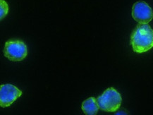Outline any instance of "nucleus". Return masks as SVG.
<instances>
[{"label":"nucleus","instance_id":"nucleus-1","mask_svg":"<svg viewBox=\"0 0 153 115\" xmlns=\"http://www.w3.org/2000/svg\"><path fill=\"white\" fill-rule=\"evenodd\" d=\"M131 45L136 53L149 51L153 47V29L148 23H139L131 33Z\"/></svg>","mask_w":153,"mask_h":115},{"label":"nucleus","instance_id":"nucleus-2","mask_svg":"<svg viewBox=\"0 0 153 115\" xmlns=\"http://www.w3.org/2000/svg\"><path fill=\"white\" fill-rule=\"evenodd\" d=\"M99 108L108 112H115L121 107L122 98L118 91L114 88H109L103 94L97 98Z\"/></svg>","mask_w":153,"mask_h":115},{"label":"nucleus","instance_id":"nucleus-3","mask_svg":"<svg viewBox=\"0 0 153 115\" xmlns=\"http://www.w3.org/2000/svg\"><path fill=\"white\" fill-rule=\"evenodd\" d=\"M4 54L12 62L22 61L28 54L27 46L23 41H8L5 43Z\"/></svg>","mask_w":153,"mask_h":115},{"label":"nucleus","instance_id":"nucleus-4","mask_svg":"<svg viewBox=\"0 0 153 115\" xmlns=\"http://www.w3.org/2000/svg\"><path fill=\"white\" fill-rule=\"evenodd\" d=\"M22 91L11 84H4L0 86V105L7 108L20 97Z\"/></svg>","mask_w":153,"mask_h":115},{"label":"nucleus","instance_id":"nucleus-5","mask_svg":"<svg viewBox=\"0 0 153 115\" xmlns=\"http://www.w3.org/2000/svg\"><path fill=\"white\" fill-rule=\"evenodd\" d=\"M132 16L139 23H148L153 19V11L145 1H137L133 6Z\"/></svg>","mask_w":153,"mask_h":115},{"label":"nucleus","instance_id":"nucleus-6","mask_svg":"<svg viewBox=\"0 0 153 115\" xmlns=\"http://www.w3.org/2000/svg\"><path fill=\"white\" fill-rule=\"evenodd\" d=\"M84 114L87 115H95L97 114L99 110L97 99L95 97H89V98L83 101L81 107Z\"/></svg>","mask_w":153,"mask_h":115},{"label":"nucleus","instance_id":"nucleus-7","mask_svg":"<svg viewBox=\"0 0 153 115\" xmlns=\"http://www.w3.org/2000/svg\"><path fill=\"white\" fill-rule=\"evenodd\" d=\"M8 12H9V5H8V4L4 0H0V13H1L0 19H1V20L5 18Z\"/></svg>","mask_w":153,"mask_h":115}]
</instances>
